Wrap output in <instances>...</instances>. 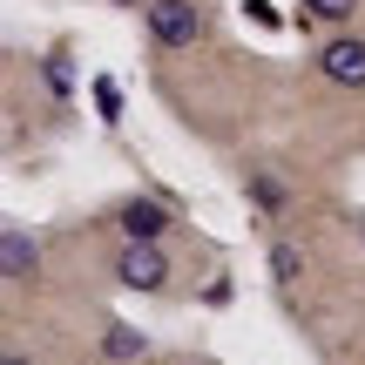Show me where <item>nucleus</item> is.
Wrapping results in <instances>:
<instances>
[{
    "mask_svg": "<svg viewBox=\"0 0 365 365\" xmlns=\"http://www.w3.org/2000/svg\"><path fill=\"white\" fill-rule=\"evenodd\" d=\"M143 21H149V34H156V48H196V34H203L196 0H149Z\"/></svg>",
    "mask_w": 365,
    "mask_h": 365,
    "instance_id": "1",
    "label": "nucleus"
},
{
    "mask_svg": "<svg viewBox=\"0 0 365 365\" xmlns=\"http://www.w3.org/2000/svg\"><path fill=\"white\" fill-rule=\"evenodd\" d=\"M318 68H325V81H339V88H365V41L359 34H331L325 48H318Z\"/></svg>",
    "mask_w": 365,
    "mask_h": 365,
    "instance_id": "2",
    "label": "nucleus"
},
{
    "mask_svg": "<svg viewBox=\"0 0 365 365\" xmlns=\"http://www.w3.org/2000/svg\"><path fill=\"white\" fill-rule=\"evenodd\" d=\"M115 277H122L129 291H163V284H170V264H163L156 244H129V250L115 257Z\"/></svg>",
    "mask_w": 365,
    "mask_h": 365,
    "instance_id": "3",
    "label": "nucleus"
},
{
    "mask_svg": "<svg viewBox=\"0 0 365 365\" xmlns=\"http://www.w3.org/2000/svg\"><path fill=\"white\" fill-rule=\"evenodd\" d=\"M115 223H122V237H129V244H163V230H170V210L149 203V196H129Z\"/></svg>",
    "mask_w": 365,
    "mask_h": 365,
    "instance_id": "4",
    "label": "nucleus"
},
{
    "mask_svg": "<svg viewBox=\"0 0 365 365\" xmlns=\"http://www.w3.org/2000/svg\"><path fill=\"white\" fill-rule=\"evenodd\" d=\"M34 244H27V230H21V223H7V277H14V284H27V277H34Z\"/></svg>",
    "mask_w": 365,
    "mask_h": 365,
    "instance_id": "5",
    "label": "nucleus"
},
{
    "mask_svg": "<svg viewBox=\"0 0 365 365\" xmlns=\"http://www.w3.org/2000/svg\"><path fill=\"white\" fill-rule=\"evenodd\" d=\"M102 352L115 359V365H135V359L149 352V345H143V331H129V325H108V339H102Z\"/></svg>",
    "mask_w": 365,
    "mask_h": 365,
    "instance_id": "6",
    "label": "nucleus"
},
{
    "mask_svg": "<svg viewBox=\"0 0 365 365\" xmlns=\"http://www.w3.org/2000/svg\"><path fill=\"white\" fill-rule=\"evenodd\" d=\"M304 14L325 21V27H339V21H352V14H359V0H304Z\"/></svg>",
    "mask_w": 365,
    "mask_h": 365,
    "instance_id": "7",
    "label": "nucleus"
},
{
    "mask_svg": "<svg viewBox=\"0 0 365 365\" xmlns=\"http://www.w3.org/2000/svg\"><path fill=\"white\" fill-rule=\"evenodd\" d=\"M271 277H284V284L298 277V250H291V244H277V250H271Z\"/></svg>",
    "mask_w": 365,
    "mask_h": 365,
    "instance_id": "8",
    "label": "nucleus"
},
{
    "mask_svg": "<svg viewBox=\"0 0 365 365\" xmlns=\"http://www.w3.org/2000/svg\"><path fill=\"white\" fill-rule=\"evenodd\" d=\"M95 102H102V115L115 122V108H122V95H115V81H95Z\"/></svg>",
    "mask_w": 365,
    "mask_h": 365,
    "instance_id": "9",
    "label": "nucleus"
},
{
    "mask_svg": "<svg viewBox=\"0 0 365 365\" xmlns=\"http://www.w3.org/2000/svg\"><path fill=\"white\" fill-rule=\"evenodd\" d=\"M108 7H149V0H108Z\"/></svg>",
    "mask_w": 365,
    "mask_h": 365,
    "instance_id": "10",
    "label": "nucleus"
}]
</instances>
